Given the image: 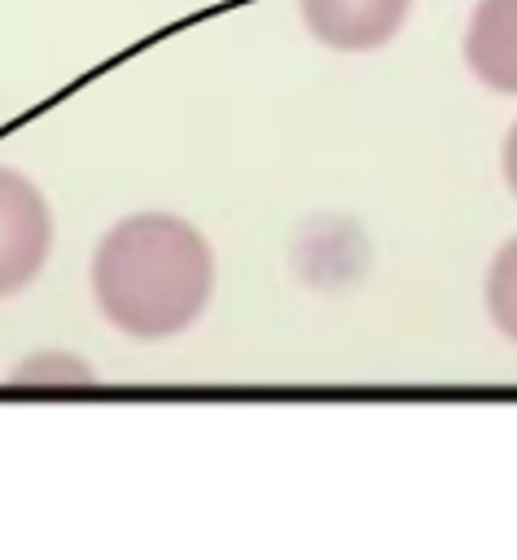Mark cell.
<instances>
[{"mask_svg":"<svg viewBox=\"0 0 517 560\" xmlns=\"http://www.w3.org/2000/svg\"><path fill=\"white\" fill-rule=\"evenodd\" d=\"M96 315L131 341H171L215 298V249L197 223L171 210H136L110 223L88 258Z\"/></svg>","mask_w":517,"mask_h":560,"instance_id":"cell-1","label":"cell"},{"mask_svg":"<svg viewBox=\"0 0 517 560\" xmlns=\"http://www.w3.org/2000/svg\"><path fill=\"white\" fill-rule=\"evenodd\" d=\"M53 210L44 192L13 166H0V298L22 293L48 262Z\"/></svg>","mask_w":517,"mask_h":560,"instance_id":"cell-2","label":"cell"},{"mask_svg":"<svg viewBox=\"0 0 517 560\" xmlns=\"http://www.w3.org/2000/svg\"><path fill=\"white\" fill-rule=\"evenodd\" d=\"M412 0H298L302 26L337 52H372L390 44Z\"/></svg>","mask_w":517,"mask_h":560,"instance_id":"cell-3","label":"cell"},{"mask_svg":"<svg viewBox=\"0 0 517 560\" xmlns=\"http://www.w3.org/2000/svg\"><path fill=\"white\" fill-rule=\"evenodd\" d=\"M464 66L499 96H517V0H478L464 26Z\"/></svg>","mask_w":517,"mask_h":560,"instance_id":"cell-4","label":"cell"},{"mask_svg":"<svg viewBox=\"0 0 517 560\" xmlns=\"http://www.w3.org/2000/svg\"><path fill=\"white\" fill-rule=\"evenodd\" d=\"M482 306L495 332L517 346V232L491 254L486 276H482Z\"/></svg>","mask_w":517,"mask_h":560,"instance_id":"cell-5","label":"cell"},{"mask_svg":"<svg viewBox=\"0 0 517 560\" xmlns=\"http://www.w3.org/2000/svg\"><path fill=\"white\" fill-rule=\"evenodd\" d=\"M499 166H504V184H508V192L517 197V118H513V127H508V136H504Z\"/></svg>","mask_w":517,"mask_h":560,"instance_id":"cell-6","label":"cell"}]
</instances>
